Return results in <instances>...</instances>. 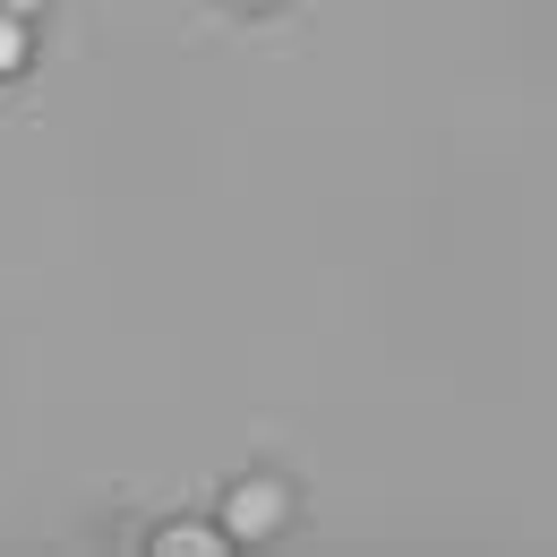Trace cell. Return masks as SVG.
Segmentation results:
<instances>
[{
  "label": "cell",
  "instance_id": "3957f363",
  "mask_svg": "<svg viewBox=\"0 0 557 557\" xmlns=\"http://www.w3.org/2000/svg\"><path fill=\"white\" fill-rule=\"evenodd\" d=\"M17 61H26V26L0 9V70H17Z\"/></svg>",
  "mask_w": 557,
  "mask_h": 557
},
{
  "label": "cell",
  "instance_id": "277c9868",
  "mask_svg": "<svg viewBox=\"0 0 557 557\" xmlns=\"http://www.w3.org/2000/svg\"><path fill=\"white\" fill-rule=\"evenodd\" d=\"M0 9H9V17H35V9H44V0H0Z\"/></svg>",
  "mask_w": 557,
  "mask_h": 557
},
{
  "label": "cell",
  "instance_id": "7a4b0ae2",
  "mask_svg": "<svg viewBox=\"0 0 557 557\" xmlns=\"http://www.w3.org/2000/svg\"><path fill=\"white\" fill-rule=\"evenodd\" d=\"M154 549H163V557H207V549H214V532H207V523H172Z\"/></svg>",
  "mask_w": 557,
  "mask_h": 557
},
{
  "label": "cell",
  "instance_id": "6da1fadb",
  "mask_svg": "<svg viewBox=\"0 0 557 557\" xmlns=\"http://www.w3.org/2000/svg\"><path fill=\"white\" fill-rule=\"evenodd\" d=\"M275 523H283V488L275 481H240L232 488V532H240V541H267Z\"/></svg>",
  "mask_w": 557,
  "mask_h": 557
}]
</instances>
